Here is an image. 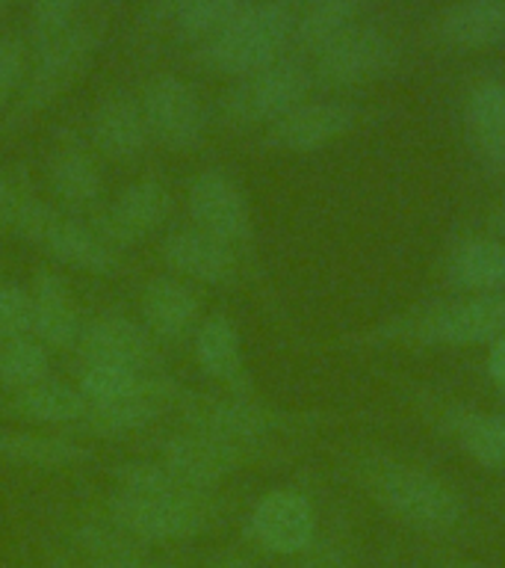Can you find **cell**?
<instances>
[{"instance_id": "cell-29", "label": "cell", "mask_w": 505, "mask_h": 568, "mask_svg": "<svg viewBox=\"0 0 505 568\" xmlns=\"http://www.w3.org/2000/svg\"><path fill=\"white\" fill-rule=\"evenodd\" d=\"M12 412L24 420H33V424L56 426V424H80L86 417L89 406L83 394L78 390V385H69V382L48 379L33 385V388L21 390V394H12Z\"/></svg>"}, {"instance_id": "cell-41", "label": "cell", "mask_w": 505, "mask_h": 568, "mask_svg": "<svg viewBox=\"0 0 505 568\" xmlns=\"http://www.w3.org/2000/svg\"><path fill=\"white\" fill-rule=\"evenodd\" d=\"M207 568H255V562L239 550H221L207 562Z\"/></svg>"}, {"instance_id": "cell-45", "label": "cell", "mask_w": 505, "mask_h": 568, "mask_svg": "<svg viewBox=\"0 0 505 568\" xmlns=\"http://www.w3.org/2000/svg\"><path fill=\"white\" fill-rule=\"evenodd\" d=\"M3 3H9V0H0V7H3Z\"/></svg>"}, {"instance_id": "cell-26", "label": "cell", "mask_w": 505, "mask_h": 568, "mask_svg": "<svg viewBox=\"0 0 505 568\" xmlns=\"http://www.w3.org/2000/svg\"><path fill=\"white\" fill-rule=\"evenodd\" d=\"M48 181H51L53 195L71 211L92 207L97 202V195H101V186H104L97 160L80 142H65V145L53 151Z\"/></svg>"}, {"instance_id": "cell-1", "label": "cell", "mask_w": 505, "mask_h": 568, "mask_svg": "<svg viewBox=\"0 0 505 568\" xmlns=\"http://www.w3.org/2000/svg\"><path fill=\"white\" fill-rule=\"evenodd\" d=\"M363 491L399 524L416 532L443 536L464 521V500L432 470L390 456H367L358 465Z\"/></svg>"}, {"instance_id": "cell-33", "label": "cell", "mask_w": 505, "mask_h": 568, "mask_svg": "<svg viewBox=\"0 0 505 568\" xmlns=\"http://www.w3.org/2000/svg\"><path fill=\"white\" fill-rule=\"evenodd\" d=\"M145 373H133L115 364H86L80 371L78 390L86 399V406H110L115 399H124L136 390Z\"/></svg>"}, {"instance_id": "cell-17", "label": "cell", "mask_w": 505, "mask_h": 568, "mask_svg": "<svg viewBox=\"0 0 505 568\" xmlns=\"http://www.w3.org/2000/svg\"><path fill=\"white\" fill-rule=\"evenodd\" d=\"M78 349L86 364H115L133 373H145L154 362V337L142 323L124 314H101L89 320L78 337Z\"/></svg>"}, {"instance_id": "cell-5", "label": "cell", "mask_w": 505, "mask_h": 568, "mask_svg": "<svg viewBox=\"0 0 505 568\" xmlns=\"http://www.w3.org/2000/svg\"><path fill=\"white\" fill-rule=\"evenodd\" d=\"M313 87V74L296 60H278L260 71H251L246 78L221 95L219 119L228 128H257V124L278 122L292 106L308 101Z\"/></svg>"}, {"instance_id": "cell-25", "label": "cell", "mask_w": 505, "mask_h": 568, "mask_svg": "<svg viewBox=\"0 0 505 568\" xmlns=\"http://www.w3.org/2000/svg\"><path fill=\"white\" fill-rule=\"evenodd\" d=\"M89 459L86 447L65 435L33 433V429H0V462L16 468L62 470Z\"/></svg>"}, {"instance_id": "cell-21", "label": "cell", "mask_w": 505, "mask_h": 568, "mask_svg": "<svg viewBox=\"0 0 505 568\" xmlns=\"http://www.w3.org/2000/svg\"><path fill=\"white\" fill-rule=\"evenodd\" d=\"M30 302H33V337L42 341L48 349H69L78 346L83 332L80 308L69 282L53 270H42L33 275L30 284Z\"/></svg>"}, {"instance_id": "cell-23", "label": "cell", "mask_w": 505, "mask_h": 568, "mask_svg": "<svg viewBox=\"0 0 505 568\" xmlns=\"http://www.w3.org/2000/svg\"><path fill=\"white\" fill-rule=\"evenodd\" d=\"M148 124L142 115L140 98L113 92L92 113V145L110 160H136L148 149Z\"/></svg>"}, {"instance_id": "cell-11", "label": "cell", "mask_w": 505, "mask_h": 568, "mask_svg": "<svg viewBox=\"0 0 505 568\" xmlns=\"http://www.w3.org/2000/svg\"><path fill=\"white\" fill-rule=\"evenodd\" d=\"M255 456V450L239 447V444L221 442V438L195 433V429H181V433L168 435L163 442L159 462L189 488L213 491L221 479L237 474L239 468H246Z\"/></svg>"}, {"instance_id": "cell-19", "label": "cell", "mask_w": 505, "mask_h": 568, "mask_svg": "<svg viewBox=\"0 0 505 568\" xmlns=\"http://www.w3.org/2000/svg\"><path fill=\"white\" fill-rule=\"evenodd\" d=\"M142 326L157 341H181L198 326L202 300L193 284L177 275H154L140 296Z\"/></svg>"}, {"instance_id": "cell-16", "label": "cell", "mask_w": 505, "mask_h": 568, "mask_svg": "<svg viewBox=\"0 0 505 568\" xmlns=\"http://www.w3.org/2000/svg\"><path fill=\"white\" fill-rule=\"evenodd\" d=\"M358 110L346 101H301L266 128V145L290 154H310L352 131Z\"/></svg>"}, {"instance_id": "cell-9", "label": "cell", "mask_w": 505, "mask_h": 568, "mask_svg": "<svg viewBox=\"0 0 505 568\" xmlns=\"http://www.w3.org/2000/svg\"><path fill=\"white\" fill-rule=\"evenodd\" d=\"M505 335V296L476 293L470 300L432 308L408 326V337L432 346L494 344Z\"/></svg>"}, {"instance_id": "cell-8", "label": "cell", "mask_w": 505, "mask_h": 568, "mask_svg": "<svg viewBox=\"0 0 505 568\" xmlns=\"http://www.w3.org/2000/svg\"><path fill=\"white\" fill-rule=\"evenodd\" d=\"M142 115L148 136L168 151H193L207 131V110L195 89L177 74H157L142 89Z\"/></svg>"}, {"instance_id": "cell-7", "label": "cell", "mask_w": 505, "mask_h": 568, "mask_svg": "<svg viewBox=\"0 0 505 568\" xmlns=\"http://www.w3.org/2000/svg\"><path fill=\"white\" fill-rule=\"evenodd\" d=\"M399 60V44L375 24H349L313 51V80L331 89H349L388 74Z\"/></svg>"}, {"instance_id": "cell-13", "label": "cell", "mask_w": 505, "mask_h": 568, "mask_svg": "<svg viewBox=\"0 0 505 568\" xmlns=\"http://www.w3.org/2000/svg\"><path fill=\"white\" fill-rule=\"evenodd\" d=\"M248 536L269 554L296 557L317 536V513L296 488H272L251 506Z\"/></svg>"}, {"instance_id": "cell-18", "label": "cell", "mask_w": 505, "mask_h": 568, "mask_svg": "<svg viewBox=\"0 0 505 568\" xmlns=\"http://www.w3.org/2000/svg\"><path fill=\"white\" fill-rule=\"evenodd\" d=\"M163 261L177 278L198 284H228L237 275V252L202 229H177L163 240Z\"/></svg>"}, {"instance_id": "cell-28", "label": "cell", "mask_w": 505, "mask_h": 568, "mask_svg": "<svg viewBox=\"0 0 505 568\" xmlns=\"http://www.w3.org/2000/svg\"><path fill=\"white\" fill-rule=\"evenodd\" d=\"M443 429L482 468L505 470V415H487L476 408H452L443 417Z\"/></svg>"}, {"instance_id": "cell-44", "label": "cell", "mask_w": 505, "mask_h": 568, "mask_svg": "<svg viewBox=\"0 0 505 568\" xmlns=\"http://www.w3.org/2000/svg\"><path fill=\"white\" fill-rule=\"evenodd\" d=\"M148 568H175V566H148Z\"/></svg>"}, {"instance_id": "cell-46", "label": "cell", "mask_w": 505, "mask_h": 568, "mask_svg": "<svg viewBox=\"0 0 505 568\" xmlns=\"http://www.w3.org/2000/svg\"><path fill=\"white\" fill-rule=\"evenodd\" d=\"M0 284H3V278H0Z\"/></svg>"}, {"instance_id": "cell-14", "label": "cell", "mask_w": 505, "mask_h": 568, "mask_svg": "<svg viewBox=\"0 0 505 568\" xmlns=\"http://www.w3.org/2000/svg\"><path fill=\"white\" fill-rule=\"evenodd\" d=\"M172 213V193L159 178H140L124 186L122 195L106 207L95 222V231L118 252L151 237L159 225H166Z\"/></svg>"}, {"instance_id": "cell-12", "label": "cell", "mask_w": 505, "mask_h": 568, "mask_svg": "<svg viewBox=\"0 0 505 568\" xmlns=\"http://www.w3.org/2000/svg\"><path fill=\"white\" fill-rule=\"evenodd\" d=\"M186 211L195 229L210 237H219L228 246L251 240V207L243 186L221 169H204L193 178L186 193Z\"/></svg>"}, {"instance_id": "cell-24", "label": "cell", "mask_w": 505, "mask_h": 568, "mask_svg": "<svg viewBox=\"0 0 505 568\" xmlns=\"http://www.w3.org/2000/svg\"><path fill=\"white\" fill-rule=\"evenodd\" d=\"M464 124L476 158L487 166L505 169V80L487 78L470 89Z\"/></svg>"}, {"instance_id": "cell-32", "label": "cell", "mask_w": 505, "mask_h": 568, "mask_svg": "<svg viewBox=\"0 0 505 568\" xmlns=\"http://www.w3.org/2000/svg\"><path fill=\"white\" fill-rule=\"evenodd\" d=\"M48 373H51V355L42 341H35L33 335L0 341V388L21 394L48 379Z\"/></svg>"}, {"instance_id": "cell-39", "label": "cell", "mask_w": 505, "mask_h": 568, "mask_svg": "<svg viewBox=\"0 0 505 568\" xmlns=\"http://www.w3.org/2000/svg\"><path fill=\"white\" fill-rule=\"evenodd\" d=\"M33 190L27 186L24 178L18 175H0V234L16 231L18 216L24 211V204L30 202Z\"/></svg>"}, {"instance_id": "cell-42", "label": "cell", "mask_w": 505, "mask_h": 568, "mask_svg": "<svg viewBox=\"0 0 505 568\" xmlns=\"http://www.w3.org/2000/svg\"><path fill=\"white\" fill-rule=\"evenodd\" d=\"M491 231H494L496 237H505V199L494 207V213H491Z\"/></svg>"}, {"instance_id": "cell-31", "label": "cell", "mask_w": 505, "mask_h": 568, "mask_svg": "<svg viewBox=\"0 0 505 568\" xmlns=\"http://www.w3.org/2000/svg\"><path fill=\"white\" fill-rule=\"evenodd\" d=\"M361 3L363 0H301V7H296L292 42H299L305 51H317L340 30L354 24Z\"/></svg>"}, {"instance_id": "cell-34", "label": "cell", "mask_w": 505, "mask_h": 568, "mask_svg": "<svg viewBox=\"0 0 505 568\" xmlns=\"http://www.w3.org/2000/svg\"><path fill=\"white\" fill-rule=\"evenodd\" d=\"M248 0H195L189 7L177 12V30L193 39V42H207L216 36Z\"/></svg>"}, {"instance_id": "cell-37", "label": "cell", "mask_w": 505, "mask_h": 568, "mask_svg": "<svg viewBox=\"0 0 505 568\" xmlns=\"http://www.w3.org/2000/svg\"><path fill=\"white\" fill-rule=\"evenodd\" d=\"M296 568H354L352 545L337 532H317L308 548L296 554Z\"/></svg>"}, {"instance_id": "cell-6", "label": "cell", "mask_w": 505, "mask_h": 568, "mask_svg": "<svg viewBox=\"0 0 505 568\" xmlns=\"http://www.w3.org/2000/svg\"><path fill=\"white\" fill-rule=\"evenodd\" d=\"M97 51V33L89 24H71L65 33L53 36L39 44L33 69L24 78V87L18 92V104L12 110V122H27L30 115L42 113L78 83L83 69Z\"/></svg>"}, {"instance_id": "cell-3", "label": "cell", "mask_w": 505, "mask_h": 568, "mask_svg": "<svg viewBox=\"0 0 505 568\" xmlns=\"http://www.w3.org/2000/svg\"><path fill=\"white\" fill-rule=\"evenodd\" d=\"M106 518L142 545L195 539L216 518V500L213 491L195 488L172 495H136L115 488L106 504Z\"/></svg>"}, {"instance_id": "cell-2", "label": "cell", "mask_w": 505, "mask_h": 568, "mask_svg": "<svg viewBox=\"0 0 505 568\" xmlns=\"http://www.w3.org/2000/svg\"><path fill=\"white\" fill-rule=\"evenodd\" d=\"M296 33L292 0H248L219 33L202 44V62L225 78H246L281 60Z\"/></svg>"}, {"instance_id": "cell-15", "label": "cell", "mask_w": 505, "mask_h": 568, "mask_svg": "<svg viewBox=\"0 0 505 568\" xmlns=\"http://www.w3.org/2000/svg\"><path fill=\"white\" fill-rule=\"evenodd\" d=\"M186 390L175 379L163 376H142L133 394L124 399H115L110 406H89L86 417L80 424L97 438H124L148 429L154 420L177 408Z\"/></svg>"}, {"instance_id": "cell-30", "label": "cell", "mask_w": 505, "mask_h": 568, "mask_svg": "<svg viewBox=\"0 0 505 568\" xmlns=\"http://www.w3.org/2000/svg\"><path fill=\"white\" fill-rule=\"evenodd\" d=\"M78 545L89 568H148L145 545L106 521H89L78 530Z\"/></svg>"}, {"instance_id": "cell-4", "label": "cell", "mask_w": 505, "mask_h": 568, "mask_svg": "<svg viewBox=\"0 0 505 568\" xmlns=\"http://www.w3.org/2000/svg\"><path fill=\"white\" fill-rule=\"evenodd\" d=\"M16 234L48 252L53 261L80 270V273L106 275L115 273V266H118V252L92 225L65 216L53 204L42 202L39 195H30V202L24 204V211L18 216Z\"/></svg>"}, {"instance_id": "cell-43", "label": "cell", "mask_w": 505, "mask_h": 568, "mask_svg": "<svg viewBox=\"0 0 505 568\" xmlns=\"http://www.w3.org/2000/svg\"><path fill=\"white\" fill-rule=\"evenodd\" d=\"M189 3H195V0H166V7L168 9H175V16L181 12L184 7H189Z\"/></svg>"}, {"instance_id": "cell-36", "label": "cell", "mask_w": 505, "mask_h": 568, "mask_svg": "<svg viewBox=\"0 0 505 568\" xmlns=\"http://www.w3.org/2000/svg\"><path fill=\"white\" fill-rule=\"evenodd\" d=\"M80 0H33L30 7V27H33L35 42L42 44L53 36L65 33L71 24H78Z\"/></svg>"}, {"instance_id": "cell-20", "label": "cell", "mask_w": 505, "mask_h": 568, "mask_svg": "<svg viewBox=\"0 0 505 568\" xmlns=\"http://www.w3.org/2000/svg\"><path fill=\"white\" fill-rule=\"evenodd\" d=\"M195 362L204 376L225 385L230 394L237 397L251 394V373L243 353V337L225 314H213L195 328Z\"/></svg>"}, {"instance_id": "cell-27", "label": "cell", "mask_w": 505, "mask_h": 568, "mask_svg": "<svg viewBox=\"0 0 505 568\" xmlns=\"http://www.w3.org/2000/svg\"><path fill=\"white\" fill-rule=\"evenodd\" d=\"M446 278L452 287L467 293L505 291V240H464L446 261Z\"/></svg>"}, {"instance_id": "cell-40", "label": "cell", "mask_w": 505, "mask_h": 568, "mask_svg": "<svg viewBox=\"0 0 505 568\" xmlns=\"http://www.w3.org/2000/svg\"><path fill=\"white\" fill-rule=\"evenodd\" d=\"M487 373H491V379L505 390V335L496 337L494 344H491V355H487Z\"/></svg>"}, {"instance_id": "cell-38", "label": "cell", "mask_w": 505, "mask_h": 568, "mask_svg": "<svg viewBox=\"0 0 505 568\" xmlns=\"http://www.w3.org/2000/svg\"><path fill=\"white\" fill-rule=\"evenodd\" d=\"M27 78V44L18 36H0V110L21 92Z\"/></svg>"}, {"instance_id": "cell-35", "label": "cell", "mask_w": 505, "mask_h": 568, "mask_svg": "<svg viewBox=\"0 0 505 568\" xmlns=\"http://www.w3.org/2000/svg\"><path fill=\"white\" fill-rule=\"evenodd\" d=\"M33 335V302L30 291L12 282L0 284V341Z\"/></svg>"}, {"instance_id": "cell-22", "label": "cell", "mask_w": 505, "mask_h": 568, "mask_svg": "<svg viewBox=\"0 0 505 568\" xmlns=\"http://www.w3.org/2000/svg\"><path fill=\"white\" fill-rule=\"evenodd\" d=\"M434 39L455 51H487L505 42V0H455L434 18Z\"/></svg>"}, {"instance_id": "cell-10", "label": "cell", "mask_w": 505, "mask_h": 568, "mask_svg": "<svg viewBox=\"0 0 505 568\" xmlns=\"http://www.w3.org/2000/svg\"><path fill=\"white\" fill-rule=\"evenodd\" d=\"M186 429L207 433L221 442L239 444L255 450L266 442V435L278 429L281 417L272 408L260 406L251 397H207V394H184L177 403Z\"/></svg>"}]
</instances>
